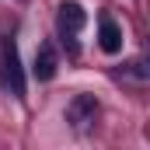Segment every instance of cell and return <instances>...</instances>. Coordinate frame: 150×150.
<instances>
[{"label":"cell","instance_id":"cell-3","mask_svg":"<svg viewBox=\"0 0 150 150\" xmlns=\"http://www.w3.org/2000/svg\"><path fill=\"white\" fill-rule=\"evenodd\" d=\"M56 67H59L56 49H52L49 42L38 45V52H35V77H38V80H52V77H56Z\"/></svg>","mask_w":150,"mask_h":150},{"label":"cell","instance_id":"cell-1","mask_svg":"<svg viewBox=\"0 0 150 150\" xmlns=\"http://www.w3.org/2000/svg\"><path fill=\"white\" fill-rule=\"evenodd\" d=\"M0 77L18 98L25 94V70H21V59H18V45L11 38H4V45H0Z\"/></svg>","mask_w":150,"mask_h":150},{"label":"cell","instance_id":"cell-4","mask_svg":"<svg viewBox=\"0 0 150 150\" xmlns=\"http://www.w3.org/2000/svg\"><path fill=\"white\" fill-rule=\"evenodd\" d=\"M84 21H87V14H84V7H80V4L70 0V4H63V7H59V28H63V32L77 35V32L84 28Z\"/></svg>","mask_w":150,"mask_h":150},{"label":"cell","instance_id":"cell-2","mask_svg":"<svg viewBox=\"0 0 150 150\" xmlns=\"http://www.w3.org/2000/svg\"><path fill=\"white\" fill-rule=\"evenodd\" d=\"M67 115H70V122H74L77 129L84 133V129L94 122V115H98V101H94V94H77L74 101H70V108H67Z\"/></svg>","mask_w":150,"mask_h":150},{"label":"cell","instance_id":"cell-5","mask_svg":"<svg viewBox=\"0 0 150 150\" xmlns=\"http://www.w3.org/2000/svg\"><path fill=\"white\" fill-rule=\"evenodd\" d=\"M98 45L105 52H119L122 49V28L115 25L112 18H101V28H98Z\"/></svg>","mask_w":150,"mask_h":150}]
</instances>
